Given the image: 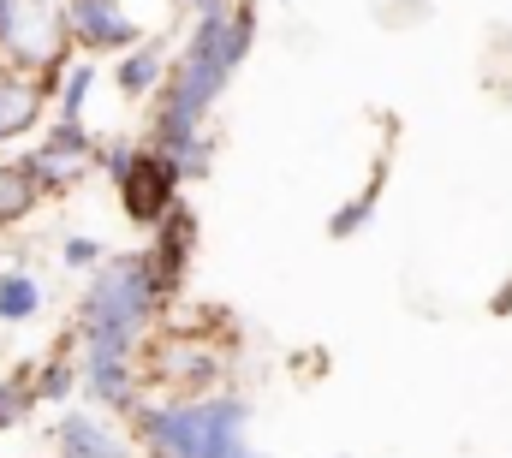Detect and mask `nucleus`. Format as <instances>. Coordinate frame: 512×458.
<instances>
[{
	"label": "nucleus",
	"mask_w": 512,
	"mask_h": 458,
	"mask_svg": "<svg viewBox=\"0 0 512 458\" xmlns=\"http://www.w3.org/2000/svg\"><path fill=\"white\" fill-rule=\"evenodd\" d=\"M256 42V6L251 0H203L197 6V24L185 36V54L173 60L167 72V90H161V108L149 125V143L155 149H179L191 137H203V119L209 108L227 96L233 72L245 66Z\"/></svg>",
	"instance_id": "1"
},
{
	"label": "nucleus",
	"mask_w": 512,
	"mask_h": 458,
	"mask_svg": "<svg viewBox=\"0 0 512 458\" xmlns=\"http://www.w3.org/2000/svg\"><path fill=\"white\" fill-rule=\"evenodd\" d=\"M251 405L233 393H185V399H149L131 405V429L155 458H251L245 441Z\"/></svg>",
	"instance_id": "2"
},
{
	"label": "nucleus",
	"mask_w": 512,
	"mask_h": 458,
	"mask_svg": "<svg viewBox=\"0 0 512 458\" xmlns=\"http://www.w3.org/2000/svg\"><path fill=\"white\" fill-rule=\"evenodd\" d=\"M161 304L167 298H161V286L149 274V256L143 250L137 256H114V262H102L90 274V292L78 304V328H84V340L137 345L149 334V322H155Z\"/></svg>",
	"instance_id": "3"
},
{
	"label": "nucleus",
	"mask_w": 512,
	"mask_h": 458,
	"mask_svg": "<svg viewBox=\"0 0 512 458\" xmlns=\"http://www.w3.org/2000/svg\"><path fill=\"white\" fill-rule=\"evenodd\" d=\"M96 167L120 185V203H126V215L137 227H161L173 209H179V185H185V173L173 167V155L167 149H155V143H114V149H102L96 155Z\"/></svg>",
	"instance_id": "4"
},
{
	"label": "nucleus",
	"mask_w": 512,
	"mask_h": 458,
	"mask_svg": "<svg viewBox=\"0 0 512 458\" xmlns=\"http://www.w3.org/2000/svg\"><path fill=\"white\" fill-rule=\"evenodd\" d=\"M96 137L84 131V119H54L48 131H42V143L30 149V155H18V173L42 191V197H54V191H72L90 167H96Z\"/></svg>",
	"instance_id": "5"
},
{
	"label": "nucleus",
	"mask_w": 512,
	"mask_h": 458,
	"mask_svg": "<svg viewBox=\"0 0 512 458\" xmlns=\"http://www.w3.org/2000/svg\"><path fill=\"white\" fill-rule=\"evenodd\" d=\"M66 30H72V48L84 60L96 54H126L143 42L137 18H131L120 0H66Z\"/></svg>",
	"instance_id": "6"
},
{
	"label": "nucleus",
	"mask_w": 512,
	"mask_h": 458,
	"mask_svg": "<svg viewBox=\"0 0 512 458\" xmlns=\"http://www.w3.org/2000/svg\"><path fill=\"white\" fill-rule=\"evenodd\" d=\"M84 393L108 411H131L137 405V345L114 340H84Z\"/></svg>",
	"instance_id": "7"
},
{
	"label": "nucleus",
	"mask_w": 512,
	"mask_h": 458,
	"mask_svg": "<svg viewBox=\"0 0 512 458\" xmlns=\"http://www.w3.org/2000/svg\"><path fill=\"white\" fill-rule=\"evenodd\" d=\"M191 244H197V221H191V209L179 203V209H173V215L155 227V244L143 250V256H149V274H155V286H161V298H173V292L185 286Z\"/></svg>",
	"instance_id": "8"
},
{
	"label": "nucleus",
	"mask_w": 512,
	"mask_h": 458,
	"mask_svg": "<svg viewBox=\"0 0 512 458\" xmlns=\"http://www.w3.org/2000/svg\"><path fill=\"white\" fill-rule=\"evenodd\" d=\"M54 441H60V458H131V441L96 411H66Z\"/></svg>",
	"instance_id": "9"
},
{
	"label": "nucleus",
	"mask_w": 512,
	"mask_h": 458,
	"mask_svg": "<svg viewBox=\"0 0 512 458\" xmlns=\"http://www.w3.org/2000/svg\"><path fill=\"white\" fill-rule=\"evenodd\" d=\"M42 102H48V90L30 78V72H0V149L6 143H18L24 131H36V119H42Z\"/></svg>",
	"instance_id": "10"
},
{
	"label": "nucleus",
	"mask_w": 512,
	"mask_h": 458,
	"mask_svg": "<svg viewBox=\"0 0 512 458\" xmlns=\"http://www.w3.org/2000/svg\"><path fill=\"white\" fill-rule=\"evenodd\" d=\"M167 72H173V60H167L155 42H137V48L120 54L114 84H120V96H126V102H143V96H161V90H167Z\"/></svg>",
	"instance_id": "11"
},
{
	"label": "nucleus",
	"mask_w": 512,
	"mask_h": 458,
	"mask_svg": "<svg viewBox=\"0 0 512 458\" xmlns=\"http://www.w3.org/2000/svg\"><path fill=\"white\" fill-rule=\"evenodd\" d=\"M48 310V292L30 268H0V322L6 328H24Z\"/></svg>",
	"instance_id": "12"
},
{
	"label": "nucleus",
	"mask_w": 512,
	"mask_h": 458,
	"mask_svg": "<svg viewBox=\"0 0 512 458\" xmlns=\"http://www.w3.org/2000/svg\"><path fill=\"white\" fill-rule=\"evenodd\" d=\"M161 375H179V381H185V393H203V387L221 375V357H215V351H203V345L167 340V351H161Z\"/></svg>",
	"instance_id": "13"
},
{
	"label": "nucleus",
	"mask_w": 512,
	"mask_h": 458,
	"mask_svg": "<svg viewBox=\"0 0 512 458\" xmlns=\"http://www.w3.org/2000/svg\"><path fill=\"white\" fill-rule=\"evenodd\" d=\"M96 90V60H72L60 90H54V119H84V102Z\"/></svg>",
	"instance_id": "14"
},
{
	"label": "nucleus",
	"mask_w": 512,
	"mask_h": 458,
	"mask_svg": "<svg viewBox=\"0 0 512 458\" xmlns=\"http://www.w3.org/2000/svg\"><path fill=\"white\" fill-rule=\"evenodd\" d=\"M30 387H36V399H42V405H66V399L84 387V369H78L72 357H48V363L36 369V381H30Z\"/></svg>",
	"instance_id": "15"
},
{
	"label": "nucleus",
	"mask_w": 512,
	"mask_h": 458,
	"mask_svg": "<svg viewBox=\"0 0 512 458\" xmlns=\"http://www.w3.org/2000/svg\"><path fill=\"white\" fill-rule=\"evenodd\" d=\"M36 203H42V191H36V185H30L24 173H18V161H6V167H0V227L24 221V215H30Z\"/></svg>",
	"instance_id": "16"
},
{
	"label": "nucleus",
	"mask_w": 512,
	"mask_h": 458,
	"mask_svg": "<svg viewBox=\"0 0 512 458\" xmlns=\"http://www.w3.org/2000/svg\"><path fill=\"white\" fill-rule=\"evenodd\" d=\"M376 203H382V173H376V179H370V185H364V191H358L334 221H328V238H358V232L376 221Z\"/></svg>",
	"instance_id": "17"
},
{
	"label": "nucleus",
	"mask_w": 512,
	"mask_h": 458,
	"mask_svg": "<svg viewBox=\"0 0 512 458\" xmlns=\"http://www.w3.org/2000/svg\"><path fill=\"white\" fill-rule=\"evenodd\" d=\"M60 262H66L72 274H96L108 256H102V238H90V232H72V238L60 244Z\"/></svg>",
	"instance_id": "18"
},
{
	"label": "nucleus",
	"mask_w": 512,
	"mask_h": 458,
	"mask_svg": "<svg viewBox=\"0 0 512 458\" xmlns=\"http://www.w3.org/2000/svg\"><path fill=\"white\" fill-rule=\"evenodd\" d=\"M36 405V387L30 381H0V429H18Z\"/></svg>",
	"instance_id": "19"
},
{
	"label": "nucleus",
	"mask_w": 512,
	"mask_h": 458,
	"mask_svg": "<svg viewBox=\"0 0 512 458\" xmlns=\"http://www.w3.org/2000/svg\"><path fill=\"white\" fill-rule=\"evenodd\" d=\"M173 6H191V12H197V6H203V0H173Z\"/></svg>",
	"instance_id": "20"
}]
</instances>
